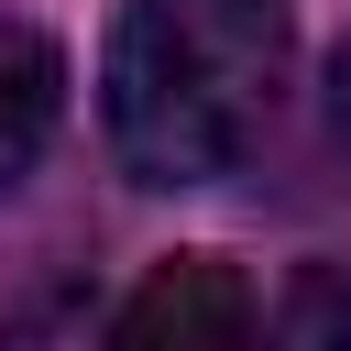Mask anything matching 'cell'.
<instances>
[{
	"label": "cell",
	"mask_w": 351,
	"mask_h": 351,
	"mask_svg": "<svg viewBox=\"0 0 351 351\" xmlns=\"http://www.w3.org/2000/svg\"><path fill=\"white\" fill-rule=\"evenodd\" d=\"M329 121H340V143H351V44L329 55Z\"/></svg>",
	"instance_id": "5"
},
{
	"label": "cell",
	"mask_w": 351,
	"mask_h": 351,
	"mask_svg": "<svg viewBox=\"0 0 351 351\" xmlns=\"http://www.w3.org/2000/svg\"><path fill=\"white\" fill-rule=\"evenodd\" d=\"M99 351H263V318H252V285L219 263V252H165Z\"/></svg>",
	"instance_id": "2"
},
{
	"label": "cell",
	"mask_w": 351,
	"mask_h": 351,
	"mask_svg": "<svg viewBox=\"0 0 351 351\" xmlns=\"http://www.w3.org/2000/svg\"><path fill=\"white\" fill-rule=\"evenodd\" d=\"M263 351H351V252L296 263V285H285V307H274Z\"/></svg>",
	"instance_id": "4"
},
{
	"label": "cell",
	"mask_w": 351,
	"mask_h": 351,
	"mask_svg": "<svg viewBox=\"0 0 351 351\" xmlns=\"http://www.w3.org/2000/svg\"><path fill=\"white\" fill-rule=\"evenodd\" d=\"M285 55L296 44L274 0H121L110 66H99L110 154L143 186L230 176L285 99Z\"/></svg>",
	"instance_id": "1"
},
{
	"label": "cell",
	"mask_w": 351,
	"mask_h": 351,
	"mask_svg": "<svg viewBox=\"0 0 351 351\" xmlns=\"http://www.w3.org/2000/svg\"><path fill=\"white\" fill-rule=\"evenodd\" d=\"M55 121H66V55H55V33L0 22V197L33 176V154L55 143Z\"/></svg>",
	"instance_id": "3"
}]
</instances>
